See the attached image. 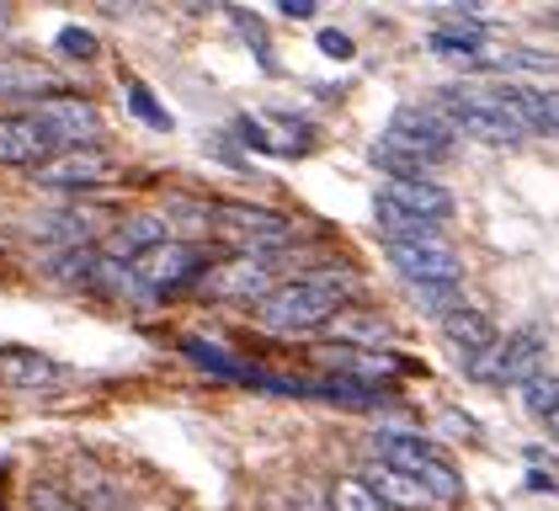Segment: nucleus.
Returning a JSON list of instances; mask_svg holds the SVG:
<instances>
[{
	"label": "nucleus",
	"instance_id": "f257e3e1",
	"mask_svg": "<svg viewBox=\"0 0 559 511\" xmlns=\"http://www.w3.org/2000/svg\"><path fill=\"white\" fill-rule=\"evenodd\" d=\"M357 288H362V283H357L352 266H314V272H299V277H283V283L257 304V325L272 331V336L320 331V325H331L336 314L352 309L346 298L357 294Z\"/></svg>",
	"mask_w": 559,
	"mask_h": 511
},
{
	"label": "nucleus",
	"instance_id": "f03ea898",
	"mask_svg": "<svg viewBox=\"0 0 559 511\" xmlns=\"http://www.w3.org/2000/svg\"><path fill=\"white\" fill-rule=\"evenodd\" d=\"M448 155H453V133L421 102L394 107L384 123V144H373V166L389 170V176H427Z\"/></svg>",
	"mask_w": 559,
	"mask_h": 511
},
{
	"label": "nucleus",
	"instance_id": "7ed1b4c3",
	"mask_svg": "<svg viewBox=\"0 0 559 511\" xmlns=\"http://www.w3.org/2000/svg\"><path fill=\"white\" fill-rule=\"evenodd\" d=\"M427 107L448 123V133H464L479 144H522L527 139L496 85H437Z\"/></svg>",
	"mask_w": 559,
	"mask_h": 511
},
{
	"label": "nucleus",
	"instance_id": "20e7f679",
	"mask_svg": "<svg viewBox=\"0 0 559 511\" xmlns=\"http://www.w3.org/2000/svg\"><path fill=\"white\" fill-rule=\"evenodd\" d=\"M373 459L405 468L431 496V507H459V501H464V474H459L453 459H448L437 442H427L421 431H373Z\"/></svg>",
	"mask_w": 559,
	"mask_h": 511
},
{
	"label": "nucleus",
	"instance_id": "39448f33",
	"mask_svg": "<svg viewBox=\"0 0 559 511\" xmlns=\"http://www.w3.org/2000/svg\"><path fill=\"white\" fill-rule=\"evenodd\" d=\"M209 261L214 255L192 240H166L155 251H144L139 261H129V277H133V294L139 298H166L187 283H203L209 277Z\"/></svg>",
	"mask_w": 559,
	"mask_h": 511
},
{
	"label": "nucleus",
	"instance_id": "423d86ee",
	"mask_svg": "<svg viewBox=\"0 0 559 511\" xmlns=\"http://www.w3.org/2000/svg\"><path fill=\"white\" fill-rule=\"evenodd\" d=\"M544 357H549V336H544L538 325H527V331H512L507 341H496L485 357H474L464 373L479 379V383L522 389L527 379H538V373H544Z\"/></svg>",
	"mask_w": 559,
	"mask_h": 511
},
{
	"label": "nucleus",
	"instance_id": "0eeeda50",
	"mask_svg": "<svg viewBox=\"0 0 559 511\" xmlns=\"http://www.w3.org/2000/svg\"><path fill=\"white\" fill-rule=\"evenodd\" d=\"M277 266H283V251H240V255H229V261H214V266H209L203 294L224 298V304H261V298L283 283Z\"/></svg>",
	"mask_w": 559,
	"mask_h": 511
},
{
	"label": "nucleus",
	"instance_id": "6e6552de",
	"mask_svg": "<svg viewBox=\"0 0 559 511\" xmlns=\"http://www.w3.org/2000/svg\"><path fill=\"white\" fill-rule=\"evenodd\" d=\"M53 155H64L53 123L44 107H22V112H0V166L11 170H44Z\"/></svg>",
	"mask_w": 559,
	"mask_h": 511
},
{
	"label": "nucleus",
	"instance_id": "1a4fd4ad",
	"mask_svg": "<svg viewBox=\"0 0 559 511\" xmlns=\"http://www.w3.org/2000/svg\"><path fill=\"white\" fill-rule=\"evenodd\" d=\"M389 266L405 277V288H421V283H464V261L459 246L448 235H421V240H384Z\"/></svg>",
	"mask_w": 559,
	"mask_h": 511
},
{
	"label": "nucleus",
	"instance_id": "9d476101",
	"mask_svg": "<svg viewBox=\"0 0 559 511\" xmlns=\"http://www.w3.org/2000/svg\"><path fill=\"white\" fill-rule=\"evenodd\" d=\"M218 229L229 240H240V251H288L294 246V218L272 209H246V203H224Z\"/></svg>",
	"mask_w": 559,
	"mask_h": 511
},
{
	"label": "nucleus",
	"instance_id": "9b49d317",
	"mask_svg": "<svg viewBox=\"0 0 559 511\" xmlns=\"http://www.w3.org/2000/svg\"><path fill=\"white\" fill-rule=\"evenodd\" d=\"M379 203L411 213V218H421L431 229H442V224L453 218V192H448L442 181H431V176H384Z\"/></svg>",
	"mask_w": 559,
	"mask_h": 511
},
{
	"label": "nucleus",
	"instance_id": "f8f14e48",
	"mask_svg": "<svg viewBox=\"0 0 559 511\" xmlns=\"http://www.w3.org/2000/svg\"><path fill=\"white\" fill-rule=\"evenodd\" d=\"M112 155L96 144V150H64V155H53L33 181H44V187H59V192H86V187H107L112 181Z\"/></svg>",
	"mask_w": 559,
	"mask_h": 511
},
{
	"label": "nucleus",
	"instance_id": "ddd939ff",
	"mask_svg": "<svg viewBox=\"0 0 559 511\" xmlns=\"http://www.w3.org/2000/svg\"><path fill=\"white\" fill-rule=\"evenodd\" d=\"M22 235H27V240H38V246H48V251L96 246V213H86V209L33 213V218H22Z\"/></svg>",
	"mask_w": 559,
	"mask_h": 511
},
{
	"label": "nucleus",
	"instance_id": "4468645a",
	"mask_svg": "<svg viewBox=\"0 0 559 511\" xmlns=\"http://www.w3.org/2000/svg\"><path fill=\"white\" fill-rule=\"evenodd\" d=\"M166 240H176L166 213H129V218L102 240V255L118 261V266H129V261H139L144 251H155V246H166Z\"/></svg>",
	"mask_w": 559,
	"mask_h": 511
},
{
	"label": "nucleus",
	"instance_id": "2eb2a0df",
	"mask_svg": "<svg viewBox=\"0 0 559 511\" xmlns=\"http://www.w3.org/2000/svg\"><path fill=\"white\" fill-rule=\"evenodd\" d=\"M64 379V363H53L38 346H0V389H16V394H38L53 389Z\"/></svg>",
	"mask_w": 559,
	"mask_h": 511
},
{
	"label": "nucleus",
	"instance_id": "dca6fc26",
	"mask_svg": "<svg viewBox=\"0 0 559 511\" xmlns=\"http://www.w3.org/2000/svg\"><path fill=\"white\" fill-rule=\"evenodd\" d=\"M38 107H44V118L53 123V133H59L64 150H96V139H102V112H96L91 102H81V96H48Z\"/></svg>",
	"mask_w": 559,
	"mask_h": 511
},
{
	"label": "nucleus",
	"instance_id": "f3484780",
	"mask_svg": "<svg viewBox=\"0 0 559 511\" xmlns=\"http://www.w3.org/2000/svg\"><path fill=\"white\" fill-rule=\"evenodd\" d=\"M442 325V341L459 352V363L469 368L474 357H485L496 341H501V331H496V320L485 314V309H474V304H464V309H453L448 320H437Z\"/></svg>",
	"mask_w": 559,
	"mask_h": 511
},
{
	"label": "nucleus",
	"instance_id": "a211bd4d",
	"mask_svg": "<svg viewBox=\"0 0 559 511\" xmlns=\"http://www.w3.org/2000/svg\"><path fill=\"white\" fill-rule=\"evenodd\" d=\"M64 81H59V70H48L38 59H16V54H0V102H22V96H59Z\"/></svg>",
	"mask_w": 559,
	"mask_h": 511
},
{
	"label": "nucleus",
	"instance_id": "6ab92c4d",
	"mask_svg": "<svg viewBox=\"0 0 559 511\" xmlns=\"http://www.w3.org/2000/svg\"><path fill=\"white\" fill-rule=\"evenodd\" d=\"M357 479H362V485H368V490H373V496H379L389 511H427V507H431L427 490H421V485H416V479H411L405 468L384 464V459H373V464L362 468Z\"/></svg>",
	"mask_w": 559,
	"mask_h": 511
},
{
	"label": "nucleus",
	"instance_id": "aec40b11",
	"mask_svg": "<svg viewBox=\"0 0 559 511\" xmlns=\"http://www.w3.org/2000/svg\"><path fill=\"white\" fill-rule=\"evenodd\" d=\"M325 507H331V511H389L384 501H379V496H373V490H368V485L357 479V474H342V479L331 485Z\"/></svg>",
	"mask_w": 559,
	"mask_h": 511
},
{
	"label": "nucleus",
	"instance_id": "412c9836",
	"mask_svg": "<svg viewBox=\"0 0 559 511\" xmlns=\"http://www.w3.org/2000/svg\"><path fill=\"white\" fill-rule=\"evenodd\" d=\"M416 298V309L431 314V320H448L453 309H464V288L459 283H421V288H411Z\"/></svg>",
	"mask_w": 559,
	"mask_h": 511
},
{
	"label": "nucleus",
	"instance_id": "4be33fe9",
	"mask_svg": "<svg viewBox=\"0 0 559 511\" xmlns=\"http://www.w3.org/2000/svg\"><path fill=\"white\" fill-rule=\"evenodd\" d=\"M522 411L533 416V421H549L559 411V379L555 373H538V379L522 383Z\"/></svg>",
	"mask_w": 559,
	"mask_h": 511
},
{
	"label": "nucleus",
	"instance_id": "5701e85b",
	"mask_svg": "<svg viewBox=\"0 0 559 511\" xmlns=\"http://www.w3.org/2000/svg\"><path fill=\"white\" fill-rule=\"evenodd\" d=\"M27 507H33V511H91L86 501L64 496L59 485H33V490H27Z\"/></svg>",
	"mask_w": 559,
	"mask_h": 511
},
{
	"label": "nucleus",
	"instance_id": "b1692460",
	"mask_svg": "<svg viewBox=\"0 0 559 511\" xmlns=\"http://www.w3.org/2000/svg\"><path fill=\"white\" fill-rule=\"evenodd\" d=\"M129 107L144 118V123H155V128H171V112L150 96V85H129Z\"/></svg>",
	"mask_w": 559,
	"mask_h": 511
},
{
	"label": "nucleus",
	"instance_id": "393cba45",
	"mask_svg": "<svg viewBox=\"0 0 559 511\" xmlns=\"http://www.w3.org/2000/svg\"><path fill=\"white\" fill-rule=\"evenodd\" d=\"M59 54L64 59H96V38H91L86 27H59Z\"/></svg>",
	"mask_w": 559,
	"mask_h": 511
},
{
	"label": "nucleus",
	"instance_id": "a878e982",
	"mask_svg": "<svg viewBox=\"0 0 559 511\" xmlns=\"http://www.w3.org/2000/svg\"><path fill=\"white\" fill-rule=\"evenodd\" d=\"M272 511H331V507H325L320 496H309V490H294V496H283Z\"/></svg>",
	"mask_w": 559,
	"mask_h": 511
},
{
	"label": "nucleus",
	"instance_id": "bb28decb",
	"mask_svg": "<svg viewBox=\"0 0 559 511\" xmlns=\"http://www.w3.org/2000/svg\"><path fill=\"white\" fill-rule=\"evenodd\" d=\"M320 54H331V59H352L357 48H352V38H346V33H336V27H331V33H320Z\"/></svg>",
	"mask_w": 559,
	"mask_h": 511
},
{
	"label": "nucleus",
	"instance_id": "cd10ccee",
	"mask_svg": "<svg viewBox=\"0 0 559 511\" xmlns=\"http://www.w3.org/2000/svg\"><path fill=\"white\" fill-rule=\"evenodd\" d=\"M314 11H320L314 0H283V16H299V22H309Z\"/></svg>",
	"mask_w": 559,
	"mask_h": 511
},
{
	"label": "nucleus",
	"instance_id": "c85d7f7f",
	"mask_svg": "<svg viewBox=\"0 0 559 511\" xmlns=\"http://www.w3.org/2000/svg\"><path fill=\"white\" fill-rule=\"evenodd\" d=\"M527 490H555V474H544V468H533V474H527Z\"/></svg>",
	"mask_w": 559,
	"mask_h": 511
},
{
	"label": "nucleus",
	"instance_id": "c756f323",
	"mask_svg": "<svg viewBox=\"0 0 559 511\" xmlns=\"http://www.w3.org/2000/svg\"><path fill=\"white\" fill-rule=\"evenodd\" d=\"M544 426H549V437H555V442H559V411H555V416H549V421H544Z\"/></svg>",
	"mask_w": 559,
	"mask_h": 511
},
{
	"label": "nucleus",
	"instance_id": "7c9ffc66",
	"mask_svg": "<svg viewBox=\"0 0 559 511\" xmlns=\"http://www.w3.org/2000/svg\"><path fill=\"white\" fill-rule=\"evenodd\" d=\"M5 27H11V11H5V5H0V33H5Z\"/></svg>",
	"mask_w": 559,
	"mask_h": 511
},
{
	"label": "nucleus",
	"instance_id": "2f4dec72",
	"mask_svg": "<svg viewBox=\"0 0 559 511\" xmlns=\"http://www.w3.org/2000/svg\"><path fill=\"white\" fill-rule=\"evenodd\" d=\"M549 22H555V27H559V11H555V16H549Z\"/></svg>",
	"mask_w": 559,
	"mask_h": 511
}]
</instances>
